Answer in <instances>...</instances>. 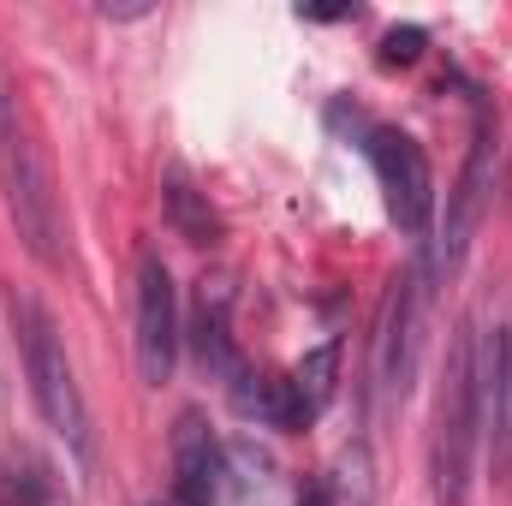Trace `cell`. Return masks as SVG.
Returning a JSON list of instances; mask_svg holds the SVG:
<instances>
[{
	"mask_svg": "<svg viewBox=\"0 0 512 506\" xmlns=\"http://www.w3.org/2000/svg\"><path fill=\"white\" fill-rule=\"evenodd\" d=\"M0 203H6L24 251L42 268H60L66 215H60V191H54V167H48V149L30 126L12 78H0Z\"/></svg>",
	"mask_w": 512,
	"mask_h": 506,
	"instance_id": "6da1fadb",
	"label": "cell"
},
{
	"mask_svg": "<svg viewBox=\"0 0 512 506\" xmlns=\"http://www.w3.org/2000/svg\"><path fill=\"white\" fill-rule=\"evenodd\" d=\"M477 441H483L477 328H459L447 340V370H441V387H435V423H429V489H435V506H465Z\"/></svg>",
	"mask_w": 512,
	"mask_h": 506,
	"instance_id": "7a4b0ae2",
	"label": "cell"
},
{
	"mask_svg": "<svg viewBox=\"0 0 512 506\" xmlns=\"http://www.w3.org/2000/svg\"><path fill=\"white\" fill-rule=\"evenodd\" d=\"M12 334H18V352H24V376H30V399L42 411V423L78 453L90 459V405H84V387H78V370L66 358V340L54 328V316L30 298V292H12Z\"/></svg>",
	"mask_w": 512,
	"mask_h": 506,
	"instance_id": "3957f363",
	"label": "cell"
},
{
	"mask_svg": "<svg viewBox=\"0 0 512 506\" xmlns=\"http://www.w3.org/2000/svg\"><path fill=\"white\" fill-rule=\"evenodd\" d=\"M429 245L411 256L382 298V322H376V381L387 399H405L417 381V352H423V304H429Z\"/></svg>",
	"mask_w": 512,
	"mask_h": 506,
	"instance_id": "277c9868",
	"label": "cell"
},
{
	"mask_svg": "<svg viewBox=\"0 0 512 506\" xmlns=\"http://www.w3.org/2000/svg\"><path fill=\"white\" fill-rule=\"evenodd\" d=\"M364 155H370V167H376L387 215H393L411 239H423L429 221H435V173H429L423 143L399 126H364Z\"/></svg>",
	"mask_w": 512,
	"mask_h": 506,
	"instance_id": "5b68a950",
	"label": "cell"
},
{
	"mask_svg": "<svg viewBox=\"0 0 512 506\" xmlns=\"http://www.w3.org/2000/svg\"><path fill=\"white\" fill-rule=\"evenodd\" d=\"M489 191H495V120H489V108H477L471 149H465V167H459V185H453V197H447V227H441V245L429 251V274H435V280H447V274L465 262L471 239H477V227H483Z\"/></svg>",
	"mask_w": 512,
	"mask_h": 506,
	"instance_id": "8992f818",
	"label": "cell"
},
{
	"mask_svg": "<svg viewBox=\"0 0 512 506\" xmlns=\"http://www.w3.org/2000/svg\"><path fill=\"white\" fill-rule=\"evenodd\" d=\"M179 340H185V322H179L173 274H167V262L155 251H143L137 256V376L149 387L173 381Z\"/></svg>",
	"mask_w": 512,
	"mask_h": 506,
	"instance_id": "52a82bcc",
	"label": "cell"
},
{
	"mask_svg": "<svg viewBox=\"0 0 512 506\" xmlns=\"http://www.w3.org/2000/svg\"><path fill=\"white\" fill-rule=\"evenodd\" d=\"M221 489H227V447L197 411H185L173 423V506H215Z\"/></svg>",
	"mask_w": 512,
	"mask_h": 506,
	"instance_id": "ba28073f",
	"label": "cell"
},
{
	"mask_svg": "<svg viewBox=\"0 0 512 506\" xmlns=\"http://www.w3.org/2000/svg\"><path fill=\"white\" fill-rule=\"evenodd\" d=\"M191 346H197V364L209 370V376H221L227 387L245 376V364H239V346H233V298L215 286H203V298H197V316H191Z\"/></svg>",
	"mask_w": 512,
	"mask_h": 506,
	"instance_id": "9c48e42d",
	"label": "cell"
},
{
	"mask_svg": "<svg viewBox=\"0 0 512 506\" xmlns=\"http://www.w3.org/2000/svg\"><path fill=\"white\" fill-rule=\"evenodd\" d=\"M161 197H167V221H173V233L185 245H215L221 239V215L209 209V191H197L185 167H167Z\"/></svg>",
	"mask_w": 512,
	"mask_h": 506,
	"instance_id": "30bf717a",
	"label": "cell"
},
{
	"mask_svg": "<svg viewBox=\"0 0 512 506\" xmlns=\"http://www.w3.org/2000/svg\"><path fill=\"white\" fill-rule=\"evenodd\" d=\"M292 393H298V405H304V417L316 423L322 411H328V399H334V387H340V340H322L316 352H304L298 364H292Z\"/></svg>",
	"mask_w": 512,
	"mask_h": 506,
	"instance_id": "8fae6325",
	"label": "cell"
},
{
	"mask_svg": "<svg viewBox=\"0 0 512 506\" xmlns=\"http://www.w3.org/2000/svg\"><path fill=\"white\" fill-rule=\"evenodd\" d=\"M489 453H495V477L512 489V328L501 340V376H495V399H489Z\"/></svg>",
	"mask_w": 512,
	"mask_h": 506,
	"instance_id": "7c38bea8",
	"label": "cell"
},
{
	"mask_svg": "<svg viewBox=\"0 0 512 506\" xmlns=\"http://www.w3.org/2000/svg\"><path fill=\"white\" fill-rule=\"evenodd\" d=\"M328 506H376V465H370V447L352 441L340 459H334V477L322 483Z\"/></svg>",
	"mask_w": 512,
	"mask_h": 506,
	"instance_id": "4fadbf2b",
	"label": "cell"
},
{
	"mask_svg": "<svg viewBox=\"0 0 512 506\" xmlns=\"http://www.w3.org/2000/svg\"><path fill=\"white\" fill-rule=\"evenodd\" d=\"M0 506H54L48 465H36V459H12V465H0Z\"/></svg>",
	"mask_w": 512,
	"mask_h": 506,
	"instance_id": "5bb4252c",
	"label": "cell"
},
{
	"mask_svg": "<svg viewBox=\"0 0 512 506\" xmlns=\"http://www.w3.org/2000/svg\"><path fill=\"white\" fill-rule=\"evenodd\" d=\"M423 30L417 24H399V30H387L382 36V66H411V60H423Z\"/></svg>",
	"mask_w": 512,
	"mask_h": 506,
	"instance_id": "9a60e30c",
	"label": "cell"
},
{
	"mask_svg": "<svg viewBox=\"0 0 512 506\" xmlns=\"http://www.w3.org/2000/svg\"><path fill=\"white\" fill-rule=\"evenodd\" d=\"M102 18H149V6L137 0V6H102Z\"/></svg>",
	"mask_w": 512,
	"mask_h": 506,
	"instance_id": "2e32d148",
	"label": "cell"
},
{
	"mask_svg": "<svg viewBox=\"0 0 512 506\" xmlns=\"http://www.w3.org/2000/svg\"><path fill=\"white\" fill-rule=\"evenodd\" d=\"M507 185H512V173H507Z\"/></svg>",
	"mask_w": 512,
	"mask_h": 506,
	"instance_id": "e0dca14e",
	"label": "cell"
},
{
	"mask_svg": "<svg viewBox=\"0 0 512 506\" xmlns=\"http://www.w3.org/2000/svg\"><path fill=\"white\" fill-rule=\"evenodd\" d=\"M167 506H173V501H167Z\"/></svg>",
	"mask_w": 512,
	"mask_h": 506,
	"instance_id": "ac0fdd59",
	"label": "cell"
}]
</instances>
